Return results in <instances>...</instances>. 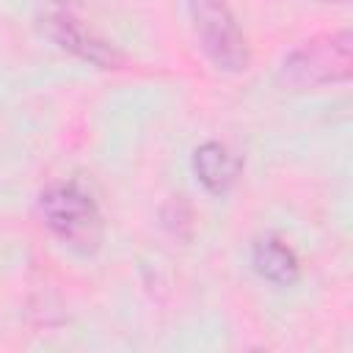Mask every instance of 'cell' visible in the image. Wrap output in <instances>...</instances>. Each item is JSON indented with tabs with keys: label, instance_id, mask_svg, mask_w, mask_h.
I'll return each mask as SVG.
<instances>
[{
	"label": "cell",
	"instance_id": "6da1fadb",
	"mask_svg": "<svg viewBox=\"0 0 353 353\" xmlns=\"http://www.w3.org/2000/svg\"><path fill=\"white\" fill-rule=\"evenodd\" d=\"M47 229L77 254H94L102 243V212L80 182H55L39 196Z\"/></svg>",
	"mask_w": 353,
	"mask_h": 353
},
{
	"label": "cell",
	"instance_id": "7a4b0ae2",
	"mask_svg": "<svg viewBox=\"0 0 353 353\" xmlns=\"http://www.w3.org/2000/svg\"><path fill=\"white\" fill-rule=\"evenodd\" d=\"M353 74V36L350 30L323 33L301 41L281 61V83L290 88H320L347 83Z\"/></svg>",
	"mask_w": 353,
	"mask_h": 353
},
{
	"label": "cell",
	"instance_id": "3957f363",
	"mask_svg": "<svg viewBox=\"0 0 353 353\" xmlns=\"http://www.w3.org/2000/svg\"><path fill=\"white\" fill-rule=\"evenodd\" d=\"M193 30L207 58L223 72H243L251 63L245 33L240 30L226 0H188Z\"/></svg>",
	"mask_w": 353,
	"mask_h": 353
},
{
	"label": "cell",
	"instance_id": "277c9868",
	"mask_svg": "<svg viewBox=\"0 0 353 353\" xmlns=\"http://www.w3.org/2000/svg\"><path fill=\"white\" fill-rule=\"evenodd\" d=\"M41 30L66 52L94 63V66H102V69H119L124 63V55L108 44L105 39L94 36L85 25H80L74 17L69 14H47L41 19Z\"/></svg>",
	"mask_w": 353,
	"mask_h": 353
},
{
	"label": "cell",
	"instance_id": "5b68a950",
	"mask_svg": "<svg viewBox=\"0 0 353 353\" xmlns=\"http://www.w3.org/2000/svg\"><path fill=\"white\" fill-rule=\"evenodd\" d=\"M193 171H196V179L210 193L221 196L234 185V179L240 174V160L223 143L207 141L193 152Z\"/></svg>",
	"mask_w": 353,
	"mask_h": 353
},
{
	"label": "cell",
	"instance_id": "8992f818",
	"mask_svg": "<svg viewBox=\"0 0 353 353\" xmlns=\"http://www.w3.org/2000/svg\"><path fill=\"white\" fill-rule=\"evenodd\" d=\"M251 262H254V270L270 281V284H279V287H287L298 279V256L295 251L279 240V237H262L256 245H254V254H251Z\"/></svg>",
	"mask_w": 353,
	"mask_h": 353
},
{
	"label": "cell",
	"instance_id": "52a82bcc",
	"mask_svg": "<svg viewBox=\"0 0 353 353\" xmlns=\"http://www.w3.org/2000/svg\"><path fill=\"white\" fill-rule=\"evenodd\" d=\"M160 221L171 237L182 240V243H188L193 237V210L185 201V196H171L160 210Z\"/></svg>",
	"mask_w": 353,
	"mask_h": 353
},
{
	"label": "cell",
	"instance_id": "ba28073f",
	"mask_svg": "<svg viewBox=\"0 0 353 353\" xmlns=\"http://www.w3.org/2000/svg\"><path fill=\"white\" fill-rule=\"evenodd\" d=\"M320 3H347V0H320Z\"/></svg>",
	"mask_w": 353,
	"mask_h": 353
},
{
	"label": "cell",
	"instance_id": "9c48e42d",
	"mask_svg": "<svg viewBox=\"0 0 353 353\" xmlns=\"http://www.w3.org/2000/svg\"><path fill=\"white\" fill-rule=\"evenodd\" d=\"M63 3H66V0H63Z\"/></svg>",
	"mask_w": 353,
	"mask_h": 353
}]
</instances>
